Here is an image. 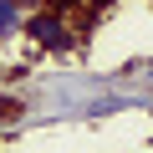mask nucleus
I'll use <instances>...</instances> for the list:
<instances>
[{"label": "nucleus", "instance_id": "nucleus-1", "mask_svg": "<svg viewBox=\"0 0 153 153\" xmlns=\"http://www.w3.org/2000/svg\"><path fill=\"white\" fill-rule=\"evenodd\" d=\"M26 36H31V46H41V51H56V56L76 51L82 31L71 26V0H51V5L31 10V16H26Z\"/></svg>", "mask_w": 153, "mask_h": 153}, {"label": "nucleus", "instance_id": "nucleus-2", "mask_svg": "<svg viewBox=\"0 0 153 153\" xmlns=\"http://www.w3.org/2000/svg\"><path fill=\"white\" fill-rule=\"evenodd\" d=\"M26 5L21 0H0V41H10V36H26Z\"/></svg>", "mask_w": 153, "mask_h": 153}, {"label": "nucleus", "instance_id": "nucleus-3", "mask_svg": "<svg viewBox=\"0 0 153 153\" xmlns=\"http://www.w3.org/2000/svg\"><path fill=\"white\" fill-rule=\"evenodd\" d=\"M21 5H26V10H41V5H51V0H21Z\"/></svg>", "mask_w": 153, "mask_h": 153}]
</instances>
